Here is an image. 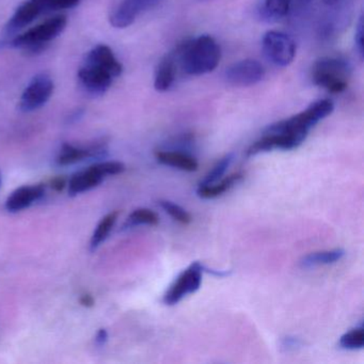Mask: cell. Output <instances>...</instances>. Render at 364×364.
Instances as JSON below:
<instances>
[{
    "label": "cell",
    "instance_id": "6da1fadb",
    "mask_svg": "<svg viewBox=\"0 0 364 364\" xmlns=\"http://www.w3.org/2000/svg\"><path fill=\"white\" fill-rule=\"evenodd\" d=\"M176 58L181 68L188 75L199 76L210 73L220 63V46L210 36H200L183 44Z\"/></svg>",
    "mask_w": 364,
    "mask_h": 364
},
{
    "label": "cell",
    "instance_id": "7a4b0ae2",
    "mask_svg": "<svg viewBox=\"0 0 364 364\" xmlns=\"http://www.w3.org/2000/svg\"><path fill=\"white\" fill-rule=\"evenodd\" d=\"M333 109V103L330 100H319L311 104L300 114L270 125L264 133L282 134V135L289 136L298 146H300L306 140L310 129L319 121L330 116Z\"/></svg>",
    "mask_w": 364,
    "mask_h": 364
},
{
    "label": "cell",
    "instance_id": "3957f363",
    "mask_svg": "<svg viewBox=\"0 0 364 364\" xmlns=\"http://www.w3.org/2000/svg\"><path fill=\"white\" fill-rule=\"evenodd\" d=\"M349 68L338 58H323L312 69V80L330 93H341L348 86Z\"/></svg>",
    "mask_w": 364,
    "mask_h": 364
},
{
    "label": "cell",
    "instance_id": "277c9868",
    "mask_svg": "<svg viewBox=\"0 0 364 364\" xmlns=\"http://www.w3.org/2000/svg\"><path fill=\"white\" fill-rule=\"evenodd\" d=\"M124 164L120 161H103V163L95 164L87 169L72 176L68 184L69 195L74 197L91 191L99 186L107 176H117L124 172Z\"/></svg>",
    "mask_w": 364,
    "mask_h": 364
},
{
    "label": "cell",
    "instance_id": "5b68a950",
    "mask_svg": "<svg viewBox=\"0 0 364 364\" xmlns=\"http://www.w3.org/2000/svg\"><path fill=\"white\" fill-rule=\"evenodd\" d=\"M67 26V18L63 16H55L42 24L29 29L26 33L18 36L12 41L14 48H27L37 52L43 50V46L58 37Z\"/></svg>",
    "mask_w": 364,
    "mask_h": 364
},
{
    "label": "cell",
    "instance_id": "8992f818",
    "mask_svg": "<svg viewBox=\"0 0 364 364\" xmlns=\"http://www.w3.org/2000/svg\"><path fill=\"white\" fill-rule=\"evenodd\" d=\"M263 52L268 60L278 67H287L296 56V43L287 33L268 31L263 38Z\"/></svg>",
    "mask_w": 364,
    "mask_h": 364
},
{
    "label": "cell",
    "instance_id": "52a82bcc",
    "mask_svg": "<svg viewBox=\"0 0 364 364\" xmlns=\"http://www.w3.org/2000/svg\"><path fill=\"white\" fill-rule=\"evenodd\" d=\"M203 265L199 262L191 264L182 272L164 296V302L167 306L178 304L183 298L196 293L201 287Z\"/></svg>",
    "mask_w": 364,
    "mask_h": 364
},
{
    "label": "cell",
    "instance_id": "ba28073f",
    "mask_svg": "<svg viewBox=\"0 0 364 364\" xmlns=\"http://www.w3.org/2000/svg\"><path fill=\"white\" fill-rule=\"evenodd\" d=\"M54 92V82L48 74L36 75L25 88L21 97L20 108L22 112H31L46 105Z\"/></svg>",
    "mask_w": 364,
    "mask_h": 364
},
{
    "label": "cell",
    "instance_id": "9c48e42d",
    "mask_svg": "<svg viewBox=\"0 0 364 364\" xmlns=\"http://www.w3.org/2000/svg\"><path fill=\"white\" fill-rule=\"evenodd\" d=\"M265 76L263 65L257 60H242L232 65L225 72L228 82L235 87H250L259 84Z\"/></svg>",
    "mask_w": 364,
    "mask_h": 364
},
{
    "label": "cell",
    "instance_id": "30bf717a",
    "mask_svg": "<svg viewBox=\"0 0 364 364\" xmlns=\"http://www.w3.org/2000/svg\"><path fill=\"white\" fill-rule=\"evenodd\" d=\"M78 80L89 93L101 95L110 88L114 76L97 65L86 63L78 71Z\"/></svg>",
    "mask_w": 364,
    "mask_h": 364
},
{
    "label": "cell",
    "instance_id": "8fae6325",
    "mask_svg": "<svg viewBox=\"0 0 364 364\" xmlns=\"http://www.w3.org/2000/svg\"><path fill=\"white\" fill-rule=\"evenodd\" d=\"M46 195V186L42 184L22 186L14 191L6 201V208L10 213L26 210Z\"/></svg>",
    "mask_w": 364,
    "mask_h": 364
},
{
    "label": "cell",
    "instance_id": "7c38bea8",
    "mask_svg": "<svg viewBox=\"0 0 364 364\" xmlns=\"http://www.w3.org/2000/svg\"><path fill=\"white\" fill-rule=\"evenodd\" d=\"M148 3L149 0H121V3L110 14V24L114 28H127L131 26Z\"/></svg>",
    "mask_w": 364,
    "mask_h": 364
},
{
    "label": "cell",
    "instance_id": "4fadbf2b",
    "mask_svg": "<svg viewBox=\"0 0 364 364\" xmlns=\"http://www.w3.org/2000/svg\"><path fill=\"white\" fill-rule=\"evenodd\" d=\"M86 63L105 70L112 74L114 78L120 76L123 71L122 65L114 56L112 48L104 44L95 46L89 52Z\"/></svg>",
    "mask_w": 364,
    "mask_h": 364
},
{
    "label": "cell",
    "instance_id": "5bb4252c",
    "mask_svg": "<svg viewBox=\"0 0 364 364\" xmlns=\"http://www.w3.org/2000/svg\"><path fill=\"white\" fill-rule=\"evenodd\" d=\"M105 152L106 150L102 144L93 146L88 149H82L72 146V144H65L61 148L58 157H57L56 163L59 166L74 165V164L80 163L84 159L102 156Z\"/></svg>",
    "mask_w": 364,
    "mask_h": 364
},
{
    "label": "cell",
    "instance_id": "9a60e30c",
    "mask_svg": "<svg viewBox=\"0 0 364 364\" xmlns=\"http://www.w3.org/2000/svg\"><path fill=\"white\" fill-rule=\"evenodd\" d=\"M155 157L159 163L170 167L178 168L183 171H197L199 164L195 157L188 153L180 151H156Z\"/></svg>",
    "mask_w": 364,
    "mask_h": 364
},
{
    "label": "cell",
    "instance_id": "2e32d148",
    "mask_svg": "<svg viewBox=\"0 0 364 364\" xmlns=\"http://www.w3.org/2000/svg\"><path fill=\"white\" fill-rule=\"evenodd\" d=\"M176 58L172 55L166 56L157 65L155 71L154 88L159 92H166L176 80Z\"/></svg>",
    "mask_w": 364,
    "mask_h": 364
},
{
    "label": "cell",
    "instance_id": "e0dca14e",
    "mask_svg": "<svg viewBox=\"0 0 364 364\" xmlns=\"http://www.w3.org/2000/svg\"><path fill=\"white\" fill-rule=\"evenodd\" d=\"M40 14H42L41 11H40L38 6L36 5L35 1L33 0H27V1H25L24 4H22L16 9L12 18H10L9 24H8L7 27L8 31H16L28 26Z\"/></svg>",
    "mask_w": 364,
    "mask_h": 364
},
{
    "label": "cell",
    "instance_id": "ac0fdd59",
    "mask_svg": "<svg viewBox=\"0 0 364 364\" xmlns=\"http://www.w3.org/2000/svg\"><path fill=\"white\" fill-rule=\"evenodd\" d=\"M242 178H244L242 172H236V173L223 178L219 183L216 182L215 184L208 185V186H199L197 191L198 196L203 199H214V198L223 195L225 191H230L232 187L240 182Z\"/></svg>",
    "mask_w": 364,
    "mask_h": 364
},
{
    "label": "cell",
    "instance_id": "d6986e66",
    "mask_svg": "<svg viewBox=\"0 0 364 364\" xmlns=\"http://www.w3.org/2000/svg\"><path fill=\"white\" fill-rule=\"evenodd\" d=\"M345 255L344 249L336 248L332 250L318 251L309 253L300 259L299 264L302 268L315 267L319 265H329L336 263Z\"/></svg>",
    "mask_w": 364,
    "mask_h": 364
},
{
    "label": "cell",
    "instance_id": "ffe728a7",
    "mask_svg": "<svg viewBox=\"0 0 364 364\" xmlns=\"http://www.w3.org/2000/svg\"><path fill=\"white\" fill-rule=\"evenodd\" d=\"M118 212H112L106 215L101 221H100L97 227L93 232L92 237H91L90 248L91 250H95L102 242H105L106 238L112 232V228L116 225L117 219H118Z\"/></svg>",
    "mask_w": 364,
    "mask_h": 364
},
{
    "label": "cell",
    "instance_id": "44dd1931",
    "mask_svg": "<svg viewBox=\"0 0 364 364\" xmlns=\"http://www.w3.org/2000/svg\"><path fill=\"white\" fill-rule=\"evenodd\" d=\"M233 159V154H228L223 156V159H219L216 165L206 174L205 178L200 182L199 186H208V185L215 184L217 181L220 180L227 171L228 168L231 165Z\"/></svg>",
    "mask_w": 364,
    "mask_h": 364
},
{
    "label": "cell",
    "instance_id": "7402d4cb",
    "mask_svg": "<svg viewBox=\"0 0 364 364\" xmlns=\"http://www.w3.org/2000/svg\"><path fill=\"white\" fill-rule=\"evenodd\" d=\"M159 223L156 213L149 208H137L134 210L127 218V227H136V225H156Z\"/></svg>",
    "mask_w": 364,
    "mask_h": 364
},
{
    "label": "cell",
    "instance_id": "603a6c76",
    "mask_svg": "<svg viewBox=\"0 0 364 364\" xmlns=\"http://www.w3.org/2000/svg\"><path fill=\"white\" fill-rule=\"evenodd\" d=\"M364 345V329L362 326L343 334L340 338V346L349 350L361 349Z\"/></svg>",
    "mask_w": 364,
    "mask_h": 364
},
{
    "label": "cell",
    "instance_id": "cb8c5ba5",
    "mask_svg": "<svg viewBox=\"0 0 364 364\" xmlns=\"http://www.w3.org/2000/svg\"><path fill=\"white\" fill-rule=\"evenodd\" d=\"M41 14L55 10L72 9L80 4V0H33Z\"/></svg>",
    "mask_w": 364,
    "mask_h": 364
},
{
    "label": "cell",
    "instance_id": "d4e9b609",
    "mask_svg": "<svg viewBox=\"0 0 364 364\" xmlns=\"http://www.w3.org/2000/svg\"><path fill=\"white\" fill-rule=\"evenodd\" d=\"M159 205L178 223L185 225H189L191 223V215L182 206L178 205V204L173 203V202L168 201V200H161Z\"/></svg>",
    "mask_w": 364,
    "mask_h": 364
},
{
    "label": "cell",
    "instance_id": "484cf974",
    "mask_svg": "<svg viewBox=\"0 0 364 364\" xmlns=\"http://www.w3.org/2000/svg\"><path fill=\"white\" fill-rule=\"evenodd\" d=\"M291 0H265V10L274 18H282L289 14Z\"/></svg>",
    "mask_w": 364,
    "mask_h": 364
},
{
    "label": "cell",
    "instance_id": "4316f807",
    "mask_svg": "<svg viewBox=\"0 0 364 364\" xmlns=\"http://www.w3.org/2000/svg\"><path fill=\"white\" fill-rule=\"evenodd\" d=\"M355 46H357L358 52L360 56L363 57V20L360 18L359 24H358L357 31H355Z\"/></svg>",
    "mask_w": 364,
    "mask_h": 364
},
{
    "label": "cell",
    "instance_id": "83f0119b",
    "mask_svg": "<svg viewBox=\"0 0 364 364\" xmlns=\"http://www.w3.org/2000/svg\"><path fill=\"white\" fill-rule=\"evenodd\" d=\"M50 184H52V188L54 191H61L67 186V180L63 176H58V178H55Z\"/></svg>",
    "mask_w": 364,
    "mask_h": 364
},
{
    "label": "cell",
    "instance_id": "f1b7e54d",
    "mask_svg": "<svg viewBox=\"0 0 364 364\" xmlns=\"http://www.w3.org/2000/svg\"><path fill=\"white\" fill-rule=\"evenodd\" d=\"M299 345V340L296 338H283L282 346L287 349L295 348Z\"/></svg>",
    "mask_w": 364,
    "mask_h": 364
},
{
    "label": "cell",
    "instance_id": "f546056e",
    "mask_svg": "<svg viewBox=\"0 0 364 364\" xmlns=\"http://www.w3.org/2000/svg\"><path fill=\"white\" fill-rule=\"evenodd\" d=\"M108 333L106 331V329H100L99 332L97 333V336H95V342H97V345H104L107 341Z\"/></svg>",
    "mask_w": 364,
    "mask_h": 364
},
{
    "label": "cell",
    "instance_id": "4dcf8cb0",
    "mask_svg": "<svg viewBox=\"0 0 364 364\" xmlns=\"http://www.w3.org/2000/svg\"><path fill=\"white\" fill-rule=\"evenodd\" d=\"M80 304L84 306H87V308H90V306H93L95 304V298L90 295V294H85L80 297Z\"/></svg>",
    "mask_w": 364,
    "mask_h": 364
},
{
    "label": "cell",
    "instance_id": "1f68e13d",
    "mask_svg": "<svg viewBox=\"0 0 364 364\" xmlns=\"http://www.w3.org/2000/svg\"><path fill=\"white\" fill-rule=\"evenodd\" d=\"M301 1H308V0H301Z\"/></svg>",
    "mask_w": 364,
    "mask_h": 364
}]
</instances>
